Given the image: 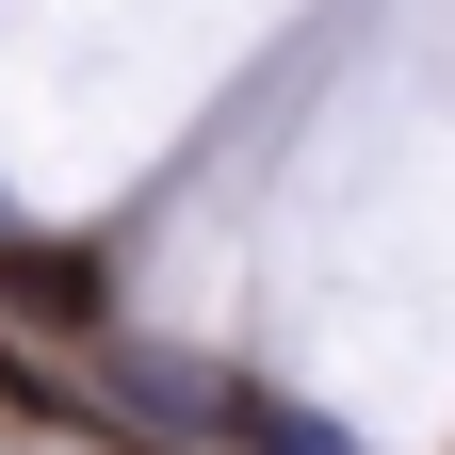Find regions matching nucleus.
I'll use <instances>...</instances> for the list:
<instances>
[{
	"mask_svg": "<svg viewBox=\"0 0 455 455\" xmlns=\"http://www.w3.org/2000/svg\"><path fill=\"white\" fill-rule=\"evenodd\" d=\"M228 439H244V455H358L341 423H309V407H276V390H228Z\"/></svg>",
	"mask_w": 455,
	"mask_h": 455,
	"instance_id": "nucleus-1",
	"label": "nucleus"
},
{
	"mask_svg": "<svg viewBox=\"0 0 455 455\" xmlns=\"http://www.w3.org/2000/svg\"><path fill=\"white\" fill-rule=\"evenodd\" d=\"M0 276H17V293H33V309H66V325L98 309V260H49V244H0Z\"/></svg>",
	"mask_w": 455,
	"mask_h": 455,
	"instance_id": "nucleus-2",
	"label": "nucleus"
}]
</instances>
